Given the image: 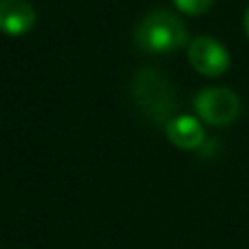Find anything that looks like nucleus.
<instances>
[{"instance_id": "obj_1", "label": "nucleus", "mask_w": 249, "mask_h": 249, "mask_svg": "<svg viewBox=\"0 0 249 249\" xmlns=\"http://www.w3.org/2000/svg\"><path fill=\"white\" fill-rule=\"evenodd\" d=\"M135 44L143 53H172L188 44V27L168 9L148 11L135 27Z\"/></svg>"}, {"instance_id": "obj_2", "label": "nucleus", "mask_w": 249, "mask_h": 249, "mask_svg": "<svg viewBox=\"0 0 249 249\" xmlns=\"http://www.w3.org/2000/svg\"><path fill=\"white\" fill-rule=\"evenodd\" d=\"M130 95L139 113L155 124H168L177 106L174 86L155 69H141L135 73Z\"/></svg>"}, {"instance_id": "obj_3", "label": "nucleus", "mask_w": 249, "mask_h": 249, "mask_svg": "<svg viewBox=\"0 0 249 249\" xmlns=\"http://www.w3.org/2000/svg\"><path fill=\"white\" fill-rule=\"evenodd\" d=\"M194 110L210 126H230L240 115V99L234 90L225 86L203 89L194 97Z\"/></svg>"}, {"instance_id": "obj_4", "label": "nucleus", "mask_w": 249, "mask_h": 249, "mask_svg": "<svg viewBox=\"0 0 249 249\" xmlns=\"http://www.w3.org/2000/svg\"><path fill=\"white\" fill-rule=\"evenodd\" d=\"M188 60L201 75L218 77L230 66V53L218 40L210 36H198L188 44Z\"/></svg>"}, {"instance_id": "obj_5", "label": "nucleus", "mask_w": 249, "mask_h": 249, "mask_svg": "<svg viewBox=\"0 0 249 249\" xmlns=\"http://www.w3.org/2000/svg\"><path fill=\"white\" fill-rule=\"evenodd\" d=\"M36 22V9L29 0H0V31L22 36Z\"/></svg>"}, {"instance_id": "obj_6", "label": "nucleus", "mask_w": 249, "mask_h": 249, "mask_svg": "<svg viewBox=\"0 0 249 249\" xmlns=\"http://www.w3.org/2000/svg\"><path fill=\"white\" fill-rule=\"evenodd\" d=\"M165 135L181 150H196L205 143V130L201 122L190 115H179V117L170 119L165 124Z\"/></svg>"}, {"instance_id": "obj_7", "label": "nucleus", "mask_w": 249, "mask_h": 249, "mask_svg": "<svg viewBox=\"0 0 249 249\" xmlns=\"http://www.w3.org/2000/svg\"><path fill=\"white\" fill-rule=\"evenodd\" d=\"M174 7L188 16H201L214 5V0H172Z\"/></svg>"}, {"instance_id": "obj_8", "label": "nucleus", "mask_w": 249, "mask_h": 249, "mask_svg": "<svg viewBox=\"0 0 249 249\" xmlns=\"http://www.w3.org/2000/svg\"><path fill=\"white\" fill-rule=\"evenodd\" d=\"M245 33H247V38H249V7L245 11Z\"/></svg>"}]
</instances>
